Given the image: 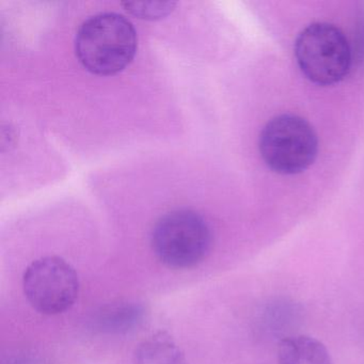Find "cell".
Wrapping results in <instances>:
<instances>
[{
	"instance_id": "6da1fadb",
	"label": "cell",
	"mask_w": 364,
	"mask_h": 364,
	"mask_svg": "<svg viewBox=\"0 0 364 364\" xmlns=\"http://www.w3.org/2000/svg\"><path fill=\"white\" fill-rule=\"evenodd\" d=\"M137 33L133 24L118 14L91 16L78 29L75 52L85 69L97 75H114L135 57Z\"/></svg>"
},
{
	"instance_id": "7a4b0ae2",
	"label": "cell",
	"mask_w": 364,
	"mask_h": 364,
	"mask_svg": "<svg viewBox=\"0 0 364 364\" xmlns=\"http://www.w3.org/2000/svg\"><path fill=\"white\" fill-rule=\"evenodd\" d=\"M295 57L304 76L317 86L342 82L350 71L353 52L342 31L329 23H313L298 35Z\"/></svg>"
},
{
	"instance_id": "3957f363",
	"label": "cell",
	"mask_w": 364,
	"mask_h": 364,
	"mask_svg": "<svg viewBox=\"0 0 364 364\" xmlns=\"http://www.w3.org/2000/svg\"><path fill=\"white\" fill-rule=\"evenodd\" d=\"M259 153L268 168L284 176L301 173L318 154V138L312 125L295 114L272 119L259 136Z\"/></svg>"
},
{
	"instance_id": "277c9868",
	"label": "cell",
	"mask_w": 364,
	"mask_h": 364,
	"mask_svg": "<svg viewBox=\"0 0 364 364\" xmlns=\"http://www.w3.org/2000/svg\"><path fill=\"white\" fill-rule=\"evenodd\" d=\"M151 245L161 263L185 269L195 267L205 259L212 246V232L198 213L176 210L157 221Z\"/></svg>"
},
{
	"instance_id": "5b68a950",
	"label": "cell",
	"mask_w": 364,
	"mask_h": 364,
	"mask_svg": "<svg viewBox=\"0 0 364 364\" xmlns=\"http://www.w3.org/2000/svg\"><path fill=\"white\" fill-rule=\"evenodd\" d=\"M25 296L38 312L57 315L70 310L80 294L77 272L59 257L33 262L23 279Z\"/></svg>"
},
{
	"instance_id": "8992f818",
	"label": "cell",
	"mask_w": 364,
	"mask_h": 364,
	"mask_svg": "<svg viewBox=\"0 0 364 364\" xmlns=\"http://www.w3.org/2000/svg\"><path fill=\"white\" fill-rule=\"evenodd\" d=\"M278 364H332L329 351L312 336H293L279 344Z\"/></svg>"
},
{
	"instance_id": "52a82bcc",
	"label": "cell",
	"mask_w": 364,
	"mask_h": 364,
	"mask_svg": "<svg viewBox=\"0 0 364 364\" xmlns=\"http://www.w3.org/2000/svg\"><path fill=\"white\" fill-rule=\"evenodd\" d=\"M134 364H187L184 353L166 332H157L140 343Z\"/></svg>"
},
{
	"instance_id": "ba28073f",
	"label": "cell",
	"mask_w": 364,
	"mask_h": 364,
	"mask_svg": "<svg viewBox=\"0 0 364 364\" xmlns=\"http://www.w3.org/2000/svg\"><path fill=\"white\" fill-rule=\"evenodd\" d=\"M142 315L144 311L137 304H121L106 310L100 317V323L108 331H127L141 321Z\"/></svg>"
},
{
	"instance_id": "9c48e42d",
	"label": "cell",
	"mask_w": 364,
	"mask_h": 364,
	"mask_svg": "<svg viewBox=\"0 0 364 364\" xmlns=\"http://www.w3.org/2000/svg\"><path fill=\"white\" fill-rule=\"evenodd\" d=\"M127 10L135 16L142 18H159L167 16L173 10L174 3H156V1H149V3H124Z\"/></svg>"
}]
</instances>
